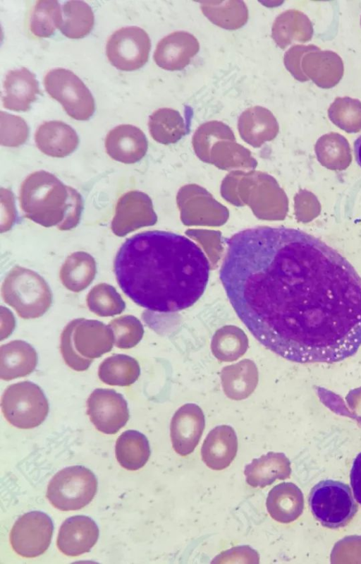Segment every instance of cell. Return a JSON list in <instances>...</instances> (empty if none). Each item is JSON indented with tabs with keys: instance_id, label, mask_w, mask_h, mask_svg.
Listing matches in <instances>:
<instances>
[{
	"instance_id": "b9f144b4",
	"label": "cell",
	"mask_w": 361,
	"mask_h": 564,
	"mask_svg": "<svg viewBox=\"0 0 361 564\" xmlns=\"http://www.w3.org/2000/svg\"><path fill=\"white\" fill-rule=\"evenodd\" d=\"M16 219V210L13 193L8 188H1V232H7Z\"/></svg>"
},
{
	"instance_id": "44dd1931",
	"label": "cell",
	"mask_w": 361,
	"mask_h": 564,
	"mask_svg": "<svg viewBox=\"0 0 361 564\" xmlns=\"http://www.w3.org/2000/svg\"><path fill=\"white\" fill-rule=\"evenodd\" d=\"M4 88L6 94L2 97L3 106L16 112L30 109L40 92L35 75L25 67L8 71Z\"/></svg>"
},
{
	"instance_id": "1f68e13d",
	"label": "cell",
	"mask_w": 361,
	"mask_h": 564,
	"mask_svg": "<svg viewBox=\"0 0 361 564\" xmlns=\"http://www.w3.org/2000/svg\"><path fill=\"white\" fill-rule=\"evenodd\" d=\"M63 16L59 3L56 0L37 1L30 20V30L38 37H49L59 28Z\"/></svg>"
},
{
	"instance_id": "277c9868",
	"label": "cell",
	"mask_w": 361,
	"mask_h": 564,
	"mask_svg": "<svg viewBox=\"0 0 361 564\" xmlns=\"http://www.w3.org/2000/svg\"><path fill=\"white\" fill-rule=\"evenodd\" d=\"M114 344V334L109 325L97 320L77 318L63 328L60 349L70 368L84 371L94 359L110 352Z\"/></svg>"
},
{
	"instance_id": "7c38bea8",
	"label": "cell",
	"mask_w": 361,
	"mask_h": 564,
	"mask_svg": "<svg viewBox=\"0 0 361 564\" xmlns=\"http://www.w3.org/2000/svg\"><path fill=\"white\" fill-rule=\"evenodd\" d=\"M87 414L95 428L106 434L117 433L129 419L126 400L112 389H95L87 400Z\"/></svg>"
},
{
	"instance_id": "f546056e",
	"label": "cell",
	"mask_w": 361,
	"mask_h": 564,
	"mask_svg": "<svg viewBox=\"0 0 361 564\" xmlns=\"http://www.w3.org/2000/svg\"><path fill=\"white\" fill-rule=\"evenodd\" d=\"M60 31L67 37L80 39L87 36L94 23L90 6L82 1H68L63 6Z\"/></svg>"
},
{
	"instance_id": "836d02e7",
	"label": "cell",
	"mask_w": 361,
	"mask_h": 564,
	"mask_svg": "<svg viewBox=\"0 0 361 564\" xmlns=\"http://www.w3.org/2000/svg\"><path fill=\"white\" fill-rule=\"evenodd\" d=\"M90 311L101 317L114 316L121 313L126 303L116 288L106 283L93 287L86 298Z\"/></svg>"
},
{
	"instance_id": "ab89813d",
	"label": "cell",
	"mask_w": 361,
	"mask_h": 564,
	"mask_svg": "<svg viewBox=\"0 0 361 564\" xmlns=\"http://www.w3.org/2000/svg\"><path fill=\"white\" fill-rule=\"evenodd\" d=\"M320 48L314 44H295L286 52L283 63L286 68L298 81L309 80L300 68V61L303 55L307 52L318 50Z\"/></svg>"
},
{
	"instance_id": "d6986e66",
	"label": "cell",
	"mask_w": 361,
	"mask_h": 564,
	"mask_svg": "<svg viewBox=\"0 0 361 564\" xmlns=\"http://www.w3.org/2000/svg\"><path fill=\"white\" fill-rule=\"evenodd\" d=\"M238 451V438L234 429L226 425L215 427L204 439L201 455L210 469L222 470L234 460Z\"/></svg>"
},
{
	"instance_id": "d6a6232c",
	"label": "cell",
	"mask_w": 361,
	"mask_h": 564,
	"mask_svg": "<svg viewBox=\"0 0 361 564\" xmlns=\"http://www.w3.org/2000/svg\"><path fill=\"white\" fill-rule=\"evenodd\" d=\"M211 347L216 358L231 361L245 353L247 347V339L241 329L225 326L215 333Z\"/></svg>"
},
{
	"instance_id": "3957f363",
	"label": "cell",
	"mask_w": 361,
	"mask_h": 564,
	"mask_svg": "<svg viewBox=\"0 0 361 564\" xmlns=\"http://www.w3.org/2000/svg\"><path fill=\"white\" fill-rule=\"evenodd\" d=\"M19 201L25 216L44 227L66 231L79 223L83 210L81 195L55 175L40 170L22 182Z\"/></svg>"
},
{
	"instance_id": "603a6c76",
	"label": "cell",
	"mask_w": 361,
	"mask_h": 564,
	"mask_svg": "<svg viewBox=\"0 0 361 564\" xmlns=\"http://www.w3.org/2000/svg\"><path fill=\"white\" fill-rule=\"evenodd\" d=\"M313 25L302 12L289 9L280 13L271 28V37L276 45L284 49L295 42H307L313 35Z\"/></svg>"
},
{
	"instance_id": "f35d334b",
	"label": "cell",
	"mask_w": 361,
	"mask_h": 564,
	"mask_svg": "<svg viewBox=\"0 0 361 564\" xmlns=\"http://www.w3.org/2000/svg\"><path fill=\"white\" fill-rule=\"evenodd\" d=\"M29 128L20 116L0 112V143L6 147H18L25 143Z\"/></svg>"
},
{
	"instance_id": "30bf717a",
	"label": "cell",
	"mask_w": 361,
	"mask_h": 564,
	"mask_svg": "<svg viewBox=\"0 0 361 564\" xmlns=\"http://www.w3.org/2000/svg\"><path fill=\"white\" fill-rule=\"evenodd\" d=\"M151 41L148 34L137 26L115 31L109 38L106 53L117 69L131 71L142 67L148 61Z\"/></svg>"
},
{
	"instance_id": "e0dca14e",
	"label": "cell",
	"mask_w": 361,
	"mask_h": 564,
	"mask_svg": "<svg viewBox=\"0 0 361 564\" xmlns=\"http://www.w3.org/2000/svg\"><path fill=\"white\" fill-rule=\"evenodd\" d=\"M149 205L146 196L141 192L130 191L123 194L117 201L114 217L111 227L118 236L150 224Z\"/></svg>"
},
{
	"instance_id": "ac0fdd59",
	"label": "cell",
	"mask_w": 361,
	"mask_h": 564,
	"mask_svg": "<svg viewBox=\"0 0 361 564\" xmlns=\"http://www.w3.org/2000/svg\"><path fill=\"white\" fill-rule=\"evenodd\" d=\"M300 68L308 80L325 89L336 85L344 72L343 60L338 54L320 49L305 54L301 59Z\"/></svg>"
},
{
	"instance_id": "d590c367",
	"label": "cell",
	"mask_w": 361,
	"mask_h": 564,
	"mask_svg": "<svg viewBox=\"0 0 361 564\" xmlns=\"http://www.w3.org/2000/svg\"><path fill=\"white\" fill-rule=\"evenodd\" d=\"M294 501L293 487L289 484H281L269 491L266 502L267 509L274 520L287 522L293 518Z\"/></svg>"
},
{
	"instance_id": "7402d4cb",
	"label": "cell",
	"mask_w": 361,
	"mask_h": 564,
	"mask_svg": "<svg viewBox=\"0 0 361 564\" xmlns=\"http://www.w3.org/2000/svg\"><path fill=\"white\" fill-rule=\"evenodd\" d=\"M37 364V354L27 342L13 340L0 347V378L11 380L30 374Z\"/></svg>"
},
{
	"instance_id": "f6af8a7d",
	"label": "cell",
	"mask_w": 361,
	"mask_h": 564,
	"mask_svg": "<svg viewBox=\"0 0 361 564\" xmlns=\"http://www.w3.org/2000/svg\"><path fill=\"white\" fill-rule=\"evenodd\" d=\"M360 24H361V18H360Z\"/></svg>"
},
{
	"instance_id": "cb8c5ba5",
	"label": "cell",
	"mask_w": 361,
	"mask_h": 564,
	"mask_svg": "<svg viewBox=\"0 0 361 564\" xmlns=\"http://www.w3.org/2000/svg\"><path fill=\"white\" fill-rule=\"evenodd\" d=\"M279 126L274 114L266 107L258 105L243 111L238 120L240 134L252 143L274 138L279 131Z\"/></svg>"
},
{
	"instance_id": "ba28073f",
	"label": "cell",
	"mask_w": 361,
	"mask_h": 564,
	"mask_svg": "<svg viewBox=\"0 0 361 564\" xmlns=\"http://www.w3.org/2000/svg\"><path fill=\"white\" fill-rule=\"evenodd\" d=\"M97 489V480L89 469L71 466L53 476L47 486V498L60 510H77L92 500Z\"/></svg>"
},
{
	"instance_id": "5bb4252c",
	"label": "cell",
	"mask_w": 361,
	"mask_h": 564,
	"mask_svg": "<svg viewBox=\"0 0 361 564\" xmlns=\"http://www.w3.org/2000/svg\"><path fill=\"white\" fill-rule=\"evenodd\" d=\"M204 424V414L197 405L182 406L173 415L170 426L173 450L181 456L193 452L202 436Z\"/></svg>"
},
{
	"instance_id": "f1b7e54d",
	"label": "cell",
	"mask_w": 361,
	"mask_h": 564,
	"mask_svg": "<svg viewBox=\"0 0 361 564\" xmlns=\"http://www.w3.org/2000/svg\"><path fill=\"white\" fill-rule=\"evenodd\" d=\"M140 368L137 360L126 354H115L99 365L98 376L109 385L129 386L139 378Z\"/></svg>"
},
{
	"instance_id": "8992f818",
	"label": "cell",
	"mask_w": 361,
	"mask_h": 564,
	"mask_svg": "<svg viewBox=\"0 0 361 564\" xmlns=\"http://www.w3.org/2000/svg\"><path fill=\"white\" fill-rule=\"evenodd\" d=\"M308 503L314 518L330 529L345 526L358 508L349 486L331 479L314 485L310 491Z\"/></svg>"
},
{
	"instance_id": "7a4b0ae2",
	"label": "cell",
	"mask_w": 361,
	"mask_h": 564,
	"mask_svg": "<svg viewBox=\"0 0 361 564\" xmlns=\"http://www.w3.org/2000/svg\"><path fill=\"white\" fill-rule=\"evenodd\" d=\"M114 270L122 291L148 310L170 313L193 305L204 293L209 264L190 239L153 230L128 238L116 256Z\"/></svg>"
},
{
	"instance_id": "4dcf8cb0",
	"label": "cell",
	"mask_w": 361,
	"mask_h": 564,
	"mask_svg": "<svg viewBox=\"0 0 361 564\" xmlns=\"http://www.w3.org/2000/svg\"><path fill=\"white\" fill-rule=\"evenodd\" d=\"M148 127L152 137L157 141L167 143L183 136L185 124L179 112L171 108H160L149 117Z\"/></svg>"
},
{
	"instance_id": "5b68a950",
	"label": "cell",
	"mask_w": 361,
	"mask_h": 564,
	"mask_svg": "<svg viewBox=\"0 0 361 564\" xmlns=\"http://www.w3.org/2000/svg\"><path fill=\"white\" fill-rule=\"evenodd\" d=\"M4 301L23 319L43 316L52 303V293L45 280L36 272L16 265L1 285Z\"/></svg>"
},
{
	"instance_id": "8fae6325",
	"label": "cell",
	"mask_w": 361,
	"mask_h": 564,
	"mask_svg": "<svg viewBox=\"0 0 361 564\" xmlns=\"http://www.w3.org/2000/svg\"><path fill=\"white\" fill-rule=\"evenodd\" d=\"M54 531L51 519L46 513L31 511L20 517L10 533L13 551L25 558H35L49 548Z\"/></svg>"
},
{
	"instance_id": "d4e9b609",
	"label": "cell",
	"mask_w": 361,
	"mask_h": 564,
	"mask_svg": "<svg viewBox=\"0 0 361 564\" xmlns=\"http://www.w3.org/2000/svg\"><path fill=\"white\" fill-rule=\"evenodd\" d=\"M97 273L96 262L88 253L76 251L69 255L62 265L59 277L68 290L79 292L86 289Z\"/></svg>"
},
{
	"instance_id": "60d3db41",
	"label": "cell",
	"mask_w": 361,
	"mask_h": 564,
	"mask_svg": "<svg viewBox=\"0 0 361 564\" xmlns=\"http://www.w3.org/2000/svg\"><path fill=\"white\" fill-rule=\"evenodd\" d=\"M259 559L257 551L247 546H243L222 552L214 559L212 563H259Z\"/></svg>"
},
{
	"instance_id": "74e56055",
	"label": "cell",
	"mask_w": 361,
	"mask_h": 564,
	"mask_svg": "<svg viewBox=\"0 0 361 564\" xmlns=\"http://www.w3.org/2000/svg\"><path fill=\"white\" fill-rule=\"evenodd\" d=\"M114 337L115 346L120 349H130L137 345L142 338L144 329L141 322L131 315L121 316L109 323Z\"/></svg>"
},
{
	"instance_id": "52a82bcc",
	"label": "cell",
	"mask_w": 361,
	"mask_h": 564,
	"mask_svg": "<svg viewBox=\"0 0 361 564\" xmlns=\"http://www.w3.org/2000/svg\"><path fill=\"white\" fill-rule=\"evenodd\" d=\"M1 407L6 419L22 429L38 426L49 412L48 400L42 390L30 381L8 385L1 396Z\"/></svg>"
},
{
	"instance_id": "83f0119b",
	"label": "cell",
	"mask_w": 361,
	"mask_h": 564,
	"mask_svg": "<svg viewBox=\"0 0 361 564\" xmlns=\"http://www.w3.org/2000/svg\"><path fill=\"white\" fill-rule=\"evenodd\" d=\"M115 453L121 467L128 470H137L147 463L151 452L145 435L137 431L128 430L117 438Z\"/></svg>"
},
{
	"instance_id": "ffe728a7",
	"label": "cell",
	"mask_w": 361,
	"mask_h": 564,
	"mask_svg": "<svg viewBox=\"0 0 361 564\" xmlns=\"http://www.w3.org/2000/svg\"><path fill=\"white\" fill-rule=\"evenodd\" d=\"M35 141L38 149L53 157H64L77 148L79 138L75 131L61 121L42 124L36 130Z\"/></svg>"
},
{
	"instance_id": "9a60e30c",
	"label": "cell",
	"mask_w": 361,
	"mask_h": 564,
	"mask_svg": "<svg viewBox=\"0 0 361 564\" xmlns=\"http://www.w3.org/2000/svg\"><path fill=\"white\" fill-rule=\"evenodd\" d=\"M99 533L97 524L90 517L85 515L71 517L59 529L57 547L66 556H80L89 552L94 546Z\"/></svg>"
},
{
	"instance_id": "ee69618b",
	"label": "cell",
	"mask_w": 361,
	"mask_h": 564,
	"mask_svg": "<svg viewBox=\"0 0 361 564\" xmlns=\"http://www.w3.org/2000/svg\"><path fill=\"white\" fill-rule=\"evenodd\" d=\"M354 152L356 162L361 167V136H360L354 143Z\"/></svg>"
},
{
	"instance_id": "484cf974",
	"label": "cell",
	"mask_w": 361,
	"mask_h": 564,
	"mask_svg": "<svg viewBox=\"0 0 361 564\" xmlns=\"http://www.w3.org/2000/svg\"><path fill=\"white\" fill-rule=\"evenodd\" d=\"M246 482L252 487L264 488L276 479H284L288 474V462L281 453L269 452L245 466Z\"/></svg>"
},
{
	"instance_id": "8d00e7d4",
	"label": "cell",
	"mask_w": 361,
	"mask_h": 564,
	"mask_svg": "<svg viewBox=\"0 0 361 564\" xmlns=\"http://www.w3.org/2000/svg\"><path fill=\"white\" fill-rule=\"evenodd\" d=\"M315 151L319 160L329 164L348 162L350 156L347 140L341 134L333 132L318 139Z\"/></svg>"
},
{
	"instance_id": "6da1fadb",
	"label": "cell",
	"mask_w": 361,
	"mask_h": 564,
	"mask_svg": "<svg viewBox=\"0 0 361 564\" xmlns=\"http://www.w3.org/2000/svg\"><path fill=\"white\" fill-rule=\"evenodd\" d=\"M233 308L258 341L294 362H338L361 345L360 276L301 230L254 255Z\"/></svg>"
},
{
	"instance_id": "2e32d148",
	"label": "cell",
	"mask_w": 361,
	"mask_h": 564,
	"mask_svg": "<svg viewBox=\"0 0 361 564\" xmlns=\"http://www.w3.org/2000/svg\"><path fill=\"white\" fill-rule=\"evenodd\" d=\"M106 153L114 160L133 164L140 160L147 149L144 133L137 127L121 124L111 129L105 138Z\"/></svg>"
},
{
	"instance_id": "9c48e42d",
	"label": "cell",
	"mask_w": 361,
	"mask_h": 564,
	"mask_svg": "<svg viewBox=\"0 0 361 564\" xmlns=\"http://www.w3.org/2000/svg\"><path fill=\"white\" fill-rule=\"evenodd\" d=\"M47 93L57 100L72 118L89 119L95 110L94 100L84 83L72 71L65 68L49 71L44 78Z\"/></svg>"
},
{
	"instance_id": "4fadbf2b",
	"label": "cell",
	"mask_w": 361,
	"mask_h": 564,
	"mask_svg": "<svg viewBox=\"0 0 361 564\" xmlns=\"http://www.w3.org/2000/svg\"><path fill=\"white\" fill-rule=\"evenodd\" d=\"M200 43L191 33L175 31L163 37L157 44L154 60L160 68L167 71L185 68L198 53Z\"/></svg>"
},
{
	"instance_id": "4316f807",
	"label": "cell",
	"mask_w": 361,
	"mask_h": 564,
	"mask_svg": "<svg viewBox=\"0 0 361 564\" xmlns=\"http://www.w3.org/2000/svg\"><path fill=\"white\" fill-rule=\"evenodd\" d=\"M200 8L210 22L226 30L239 29L248 20V8L243 1H203L200 2Z\"/></svg>"
},
{
	"instance_id": "7bdbcfd3",
	"label": "cell",
	"mask_w": 361,
	"mask_h": 564,
	"mask_svg": "<svg viewBox=\"0 0 361 564\" xmlns=\"http://www.w3.org/2000/svg\"><path fill=\"white\" fill-rule=\"evenodd\" d=\"M350 480L354 498L361 505V452L354 460L350 470Z\"/></svg>"
},
{
	"instance_id": "e575fe53",
	"label": "cell",
	"mask_w": 361,
	"mask_h": 564,
	"mask_svg": "<svg viewBox=\"0 0 361 564\" xmlns=\"http://www.w3.org/2000/svg\"><path fill=\"white\" fill-rule=\"evenodd\" d=\"M331 121L347 133L361 131V102L355 98L336 97L328 109Z\"/></svg>"
}]
</instances>
